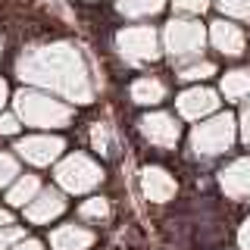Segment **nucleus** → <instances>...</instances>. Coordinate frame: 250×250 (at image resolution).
<instances>
[{"label":"nucleus","mask_w":250,"mask_h":250,"mask_svg":"<svg viewBox=\"0 0 250 250\" xmlns=\"http://www.w3.org/2000/svg\"><path fill=\"white\" fill-rule=\"evenodd\" d=\"M3 94H6V88H3V82H0V104H3Z\"/></svg>","instance_id":"nucleus-24"},{"label":"nucleus","mask_w":250,"mask_h":250,"mask_svg":"<svg viewBox=\"0 0 250 250\" xmlns=\"http://www.w3.org/2000/svg\"><path fill=\"white\" fill-rule=\"evenodd\" d=\"M60 141L57 138H28V141H22L16 150H19L22 156H28L31 163H50L53 156L60 153Z\"/></svg>","instance_id":"nucleus-7"},{"label":"nucleus","mask_w":250,"mask_h":250,"mask_svg":"<svg viewBox=\"0 0 250 250\" xmlns=\"http://www.w3.org/2000/svg\"><path fill=\"white\" fill-rule=\"evenodd\" d=\"M94 244V234L82 225H60L50 234V247L53 250H84Z\"/></svg>","instance_id":"nucleus-4"},{"label":"nucleus","mask_w":250,"mask_h":250,"mask_svg":"<svg viewBox=\"0 0 250 250\" xmlns=\"http://www.w3.org/2000/svg\"><path fill=\"white\" fill-rule=\"evenodd\" d=\"M216 44L222 47V53H241V35L225 22L216 25Z\"/></svg>","instance_id":"nucleus-14"},{"label":"nucleus","mask_w":250,"mask_h":250,"mask_svg":"<svg viewBox=\"0 0 250 250\" xmlns=\"http://www.w3.org/2000/svg\"><path fill=\"white\" fill-rule=\"evenodd\" d=\"M209 72H213V66H209V62H200V66H194V69H185L182 78H207Z\"/></svg>","instance_id":"nucleus-19"},{"label":"nucleus","mask_w":250,"mask_h":250,"mask_svg":"<svg viewBox=\"0 0 250 250\" xmlns=\"http://www.w3.org/2000/svg\"><path fill=\"white\" fill-rule=\"evenodd\" d=\"M231 141V119L229 116H222V119L203 125V128H197V135H194V147L203 153H219L225 150Z\"/></svg>","instance_id":"nucleus-3"},{"label":"nucleus","mask_w":250,"mask_h":250,"mask_svg":"<svg viewBox=\"0 0 250 250\" xmlns=\"http://www.w3.org/2000/svg\"><path fill=\"white\" fill-rule=\"evenodd\" d=\"M3 225H13V216H10V209H0V229Z\"/></svg>","instance_id":"nucleus-21"},{"label":"nucleus","mask_w":250,"mask_h":250,"mask_svg":"<svg viewBox=\"0 0 250 250\" xmlns=\"http://www.w3.org/2000/svg\"><path fill=\"white\" fill-rule=\"evenodd\" d=\"M250 225V222H247ZM244 247H250V229H244Z\"/></svg>","instance_id":"nucleus-23"},{"label":"nucleus","mask_w":250,"mask_h":250,"mask_svg":"<svg viewBox=\"0 0 250 250\" xmlns=\"http://www.w3.org/2000/svg\"><path fill=\"white\" fill-rule=\"evenodd\" d=\"M169 44H172V53H191L194 47L200 44V35L197 31H188L185 25H175L172 22V28H169Z\"/></svg>","instance_id":"nucleus-11"},{"label":"nucleus","mask_w":250,"mask_h":250,"mask_svg":"<svg viewBox=\"0 0 250 250\" xmlns=\"http://www.w3.org/2000/svg\"><path fill=\"white\" fill-rule=\"evenodd\" d=\"M163 94H166V88H163L156 78H141L135 88H131V97H135L138 104H160Z\"/></svg>","instance_id":"nucleus-12"},{"label":"nucleus","mask_w":250,"mask_h":250,"mask_svg":"<svg viewBox=\"0 0 250 250\" xmlns=\"http://www.w3.org/2000/svg\"><path fill=\"white\" fill-rule=\"evenodd\" d=\"M106 213H109V209H106V200H100V197H94V200H88L82 207V216L84 219H106Z\"/></svg>","instance_id":"nucleus-16"},{"label":"nucleus","mask_w":250,"mask_h":250,"mask_svg":"<svg viewBox=\"0 0 250 250\" xmlns=\"http://www.w3.org/2000/svg\"><path fill=\"white\" fill-rule=\"evenodd\" d=\"M16 128H19V122H16L13 116H3V119H0V135H13Z\"/></svg>","instance_id":"nucleus-20"},{"label":"nucleus","mask_w":250,"mask_h":250,"mask_svg":"<svg viewBox=\"0 0 250 250\" xmlns=\"http://www.w3.org/2000/svg\"><path fill=\"white\" fill-rule=\"evenodd\" d=\"M22 229H16V225H3V229H0V250H10L16 241H22Z\"/></svg>","instance_id":"nucleus-18"},{"label":"nucleus","mask_w":250,"mask_h":250,"mask_svg":"<svg viewBox=\"0 0 250 250\" xmlns=\"http://www.w3.org/2000/svg\"><path fill=\"white\" fill-rule=\"evenodd\" d=\"M19 175V169H16V160L10 153H0V185L13 182V178Z\"/></svg>","instance_id":"nucleus-17"},{"label":"nucleus","mask_w":250,"mask_h":250,"mask_svg":"<svg viewBox=\"0 0 250 250\" xmlns=\"http://www.w3.org/2000/svg\"><path fill=\"white\" fill-rule=\"evenodd\" d=\"M225 97H241V94L250 91V69H241V72H229L222 82Z\"/></svg>","instance_id":"nucleus-13"},{"label":"nucleus","mask_w":250,"mask_h":250,"mask_svg":"<svg viewBox=\"0 0 250 250\" xmlns=\"http://www.w3.org/2000/svg\"><path fill=\"white\" fill-rule=\"evenodd\" d=\"M19 113H22V119H28L35 125H60V122H66V116H69L62 106L47 104L41 97H25V94L19 97Z\"/></svg>","instance_id":"nucleus-2"},{"label":"nucleus","mask_w":250,"mask_h":250,"mask_svg":"<svg viewBox=\"0 0 250 250\" xmlns=\"http://www.w3.org/2000/svg\"><path fill=\"white\" fill-rule=\"evenodd\" d=\"M35 194H38V178H35V175H25V178H22V182L10 191V203H13V207H25V200H31Z\"/></svg>","instance_id":"nucleus-15"},{"label":"nucleus","mask_w":250,"mask_h":250,"mask_svg":"<svg viewBox=\"0 0 250 250\" xmlns=\"http://www.w3.org/2000/svg\"><path fill=\"white\" fill-rule=\"evenodd\" d=\"M141 125H144V135L160 147H172L178 141V125L169 116H147Z\"/></svg>","instance_id":"nucleus-5"},{"label":"nucleus","mask_w":250,"mask_h":250,"mask_svg":"<svg viewBox=\"0 0 250 250\" xmlns=\"http://www.w3.org/2000/svg\"><path fill=\"white\" fill-rule=\"evenodd\" d=\"M60 182L69 188V191H88L100 182V172L91 166L84 156H72L60 166Z\"/></svg>","instance_id":"nucleus-1"},{"label":"nucleus","mask_w":250,"mask_h":250,"mask_svg":"<svg viewBox=\"0 0 250 250\" xmlns=\"http://www.w3.org/2000/svg\"><path fill=\"white\" fill-rule=\"evenodd\" d=\"M16 250H44L41 244H38V241H25V244H19Z\"/></svg>","instance_id":"nucleus-22"},{"label":"nucleus","mask_w":250,"mask_h":250,"mask_svg":"<svg viewBox=\"0 0 250 250\" xmlns=\"http://www.w3.org/2000/svg\"><path fill=\"white\" fill-rule=\"evenodd\" d=\"M144 194L150 200H169L175 194V182L163 169H147L144 172Z\"/></svg>","instance_id":"nucleus-8"},{"label":"nucleus","mask_w":250,"mask_h":250,"mask_svg":"<svg viewBox=\"0 0 250 250\" xmlns=\"http://www.w3.org/2000/svg\"><path fill=\"white\" fill-rule=\"evenodd\" d=\"M119 44L128 50V57H135V60L153 57V35L150 31H128V35L119 38Z\"/></svg>","instance_id":"nucleus-10"},{"label":"nucleus","mask_w":250,"mask_h":250,"mask_svg":"<svg viewBox=\"0 0 250 250\" xmlns=\"http://www.w3.org/2000/svg\"><path fill=\"white\" fill-rule=\"evenodd\" d=\"M216 106V94L213 91H188L182 100H178V109H182L185 116H191V119H197V116L209 113V109Z\"/></svg>","instance_id":"nucleus-9"},{"label":"nucleus","mask_w":250,"mask_h":250,"mask_svg":"<svg viewBox=\"0 0 250 250\" xmlns=\"http://www.w3.org/2000/svg\"><path fill=\"white\" fill-rule=\"evenodd\" d=\"M62 207H66V203H62V197H60L57 191H44L41 197H38V200L25 209V216H28V222L44 225V222H50L53 216H60Z\"/></svg>","instance_id":"nucleus-6"}]
</instances>
